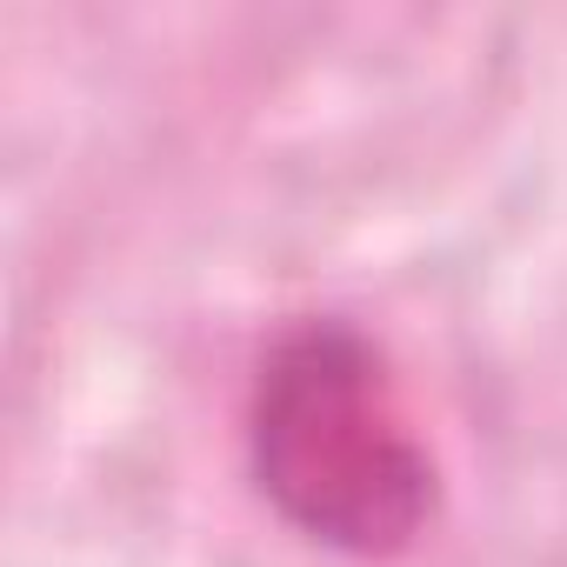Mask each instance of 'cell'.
<instances>
[{
  "instance_id": "cell-1",
  "label": "cell",
  "mask_w": 567,
  "mask_h": 567,
  "mask_svg": "<svg viewBox=\"0 0 567 567\" xmlns=\"http://www.w3.org/2000/svg\"><path fill=\"white\" fill-rule=\"evenodd\" d=\"M247 447L260 494L348 554L408 547L434 507V461L381 354L341 321L295 328L260 361Z\"/></svg>"
}]
</instances>
